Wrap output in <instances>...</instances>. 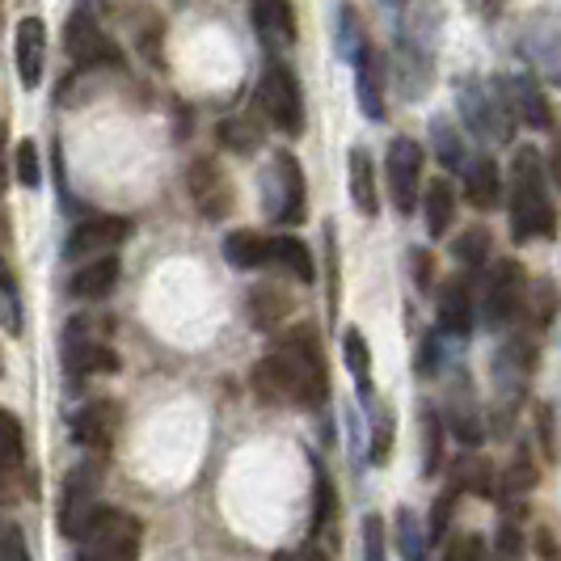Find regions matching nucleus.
I'll use <instances>...</instances> for the list:
<instances>
[{
    "instance_id": "nucleus-1",
    "label": "nucleus",
    "mask_w": 561,
    "mask_h": 561,
    "mask_svg": "<svg viewBox=\"0 0 561 561\" xmlns=\"http://www.w3.org/2000/svg\"><path fill=\"white\" fill-rule=\"evenodd\" d=\"M250 385L257 401H266V405H300V410L325 405L330 380H325V359H321V342L312 334V325L287 330L275 342V351L266 359H257Z\"/></svg>"
},
{
    "instance_id": "nucleus-2",
    "label": "nucleus",
    "mask_w": 561,
    "mask_h": 561,
    "mask_svg": "<svg viewBox=\"0 0 561 561\" xmlns=\"http://www.w3.org/2000/svg\"><path fill=\"white\" fill-rule=\"evenodd\" d=\"M549 173L533 148H519L511 161V186H506V211H511V237L519 245L549 241L558 232V207L549 195Z\"/></svg>"
},
{
    "instance_id": "nucleus-3",
    "label": "nucleus",
    "mask_w": 561,
    "mask_h": 561,
    "mask_svg": "<svg viewBox=\"0 0 561 561\" xmlns=\"http://www.w3.org/2000/svg\"><path fill=\"white\" fill-rule=\"evenodd\" d=\"M257 111L262 118L283 131V136H300L305 131V102H300V81L291 77V68L283 59H271L262 68L257 81Z\"/></svg>"
},
{
    "instance_id": "nucleus-4",
    "label": "nucleus",
    "mask_w": 561,
    "mask_h": 561,
    "mask_svg": "<svg viewBox=\"0 0 561 561\" xmlns=\"http://www.w3.org/2000/svg\"><path fill=\"white\" fill-rule=\"evenodd\" d=\"M140 519L136 515H123V511H111L102 506L84 533L81 549L98 561H136L140 558Z\"/></svg>"
},
{
    "instance_id": "nucleus-5",
    "label": "nucleus",
    "mask_w": 561,
    "mask_h": 561,
    "mask_svg": "<svg viewBox=\"0 0 561 561\" xmlns=\"http://www.w3.org/2000/svg\"><path fill=\"white\" fill-rule=\"evenodd\" d=\"M528 287L533 283L524 279V266L515 257H503L494 262L490 279H485V321L490 325H511L515 317H524V300H528Z\"/></svg>"
},
{
    "instance_id": "nucleus-6",
    "label": "nucleus",
    "mask_w": 561,
    "mask_h": 561,
    "mask_svg": "<svg viewBox=\"0 0 561 561\" xmlns=\"http://www.w3.org/2000/svg\"><path fill=\"white\" fill-rule=\"evenodd\" d=\"M422 148L410 136H397L389 144V161H385V178H389V195L401 216H410L422 203Z\"/></svg>"
},
{
    "instance_id": "nucleus-7",
    "label": "nucleus",
    "mask_w": 561,
    "mask_h": 561,
    "mask_svg": "<svg viewBox=\"0 0 561 561\" xmlns=\"http://www.w3.org/2000/svg\"><path fill=\"white\" fill-rule=\"evenodd\" d=\"M186 186H191V198L195 207L207 216V220H228L232 216V182H228L225 165L216 157H195L191 169H186Z\"/></svg>"
},
{
    "instance_id": "nucleus-8",
    "label": "nucleus",
    "mask_w": 561,
    "mask_h": 561,
    "mask_svg": "<svg viewBox=\"0 0 561 561\" xmlns=\"http://www.w3.org/2000/svg\"><path fill=\"white\" fill-rule=\"evenodd\" d=\"M127 232H131V225H127L123 216H89V220H81V225L72 228V237H68V257H72V262L106 257V253H114L127 241Z\"/></svg>"
},
{
    "instance_id": "nucleus-9",
    "label": "nucleus",
    "mask_w": 561,
    "mask_h": 561,
    "mask_svg": "<svg viewBox=\"0 0 561 561\" xmlns=\"http://www.w3.org/2000/svg\"><path fill=\"white\" fill-rule=\"evenodd\" d=\"M68 56L77 59V68H98V64H118V51L111 47V38L102 34L98 18L89 4H77L68 18Z\"/></svg>"
},
{
    "instance_id": "nucleus-10",
    "label": "nucleus",
    "mask_w": 561,
    "mask_h": 561,
    "mask_svg": "<svg viewBox=\"0 0 561 561\" xmlns=\"http://www.w3.org/2000/svg\"><path fill=\"white\" fill-rule=\"evenodd\" d=\"M98 511L102 506L93 499V473L89 469H72L68 481H64V499H59V533L68 536V540H84Z\"/></svg>"
},
{
    "instance_id": "nucleus-11",
    "label": "nucleus",
    "mask_w": 561,
    "mask_h": 561,
    "mask_svg": "<svg viewBox=\"0 0 561 561\" xmlns=\"http://www.w3.org/2000/svg\"><path fill=\"white\" fill-rule=\"evenodd\" d=\"M114 431H118V410H114V401H89V405L77 410V419H72V439H77L89 456H106L114 444Z\"/></svg>"
},
{
    "instance_id": "nucleus-12",
    "label": "nucleus",
    "mask_w": 561,
    "mask_h": 561,
    "mask_svg": "<svg viewBox=\"0 0 561 561\" xmlns=\"http://www.w3.org/2000/svg\"><path fill=\"white\" fill-rule=\"evenodd\" d=\"M253 30L271 51H287L296 43V13L287 0H253Z\"/></svg>"
},
{
    "instance_id": "nucleus-13",
    "label": "nucleus",
    "mask_w": 561,
    "mask_h": 561,
    "mask_svg": "<svg viewBox=\"0 0 561 561\" xmlns=\"http://www.w3.org/2000/svg\"><path fill=\"white\" fill-rule=\"evenodd\" d=\"M439 325L456 337L473 334V279L469 275H451L439 291Z\"/></svg>"
},
{
    "instance_id": "nucleus-14",
    "label": "nucleus",
    "mask_w": 561,
    "mask_h": 561,
    "mask_svg": "<svg viewBox=\"0 0 561 561\" xmlns=\"http://www.w3.org/2000/svg\"><path fill=\"white\" fill-rule=\"evenodd\" d=\"M43 59H47V26L43 18H22L18 26V77L26 89L43 81Z\"/></svg>"
},
{
    "instance_id": "nucleus-15",
    "label": "nucleus",
    "mask_w": 561,
    "mask_h": 561,
    "mask_svg": "<svg viewBox=\"0 0 561 561\" xmlns=\"http://www.w3.org/2000/svg\"><path fill=\"white\" fill-rule=\"evenodd\" d=\"M511 102H515V114L524 127L533 131H553V106L545 98V89L536 84V77H515L511 81Z\"/></svg>"
},
{
    "instance_id": "nucleus-16",
    "label": "nucleus",
    "mask_w": 561,
    "mask_h": 561,
    "mask_svg": "<svg viewBox=\"0 0 561 561\" xmlns=\"http://www.w3.org/2000/svg\"><path fill=\"white\" fill-rule=\"evenodd\" d=\"M275 169L283 182V203H279V225H300L305 207H309V191H305V169L296 165L291 152H275Z\"/></svg>"
},
{
    "instance_id": "nucleus-17",
    "label": "nucleus",
    "mask_w": 561,
    "mask_h": 561,
    "mask_svg": "<svg viewBox=\"0 0 561 561\" xmlns=\"http://www.w3.org/2000/svg\"><path fill=\"white\" fill-rule=\"evenodd\" d=\"M271 250H275V237H262L253 228H237L225 237V257L237 271H262L271 266Z\"/></svg>"
},
{
    "instance_id": "nucleus-18",
    "label": "nucleus",
    "mask_w": 561,
    "mask_h": 561,
    "mask_svg": "<svg viewBox=\"0 0 561 561\" xmlns=\"http://www.w3.org/2000/svg\"><path fill=\"white\" fill-rule=\"evenodd\" d=\"M422 220H426V232L435 241L448 237V228L456 225V186H451L448 178H435L422 191Z\"/></svg>"
},
{
    "instance_id": "nucleus-19",
    "label": "nucleus",
    "mask_w": 561,
    "mask_h": 561,
    "mask_svg": "<svg viewBox=\"0 0 561 561\" xmlns=\"http://www.w3.org/2000/svg\"><path fill=\"white\" fill-rule=\"evenodd\" d=\"M114 283H118V257L106 253V257L81 262L68 287H72V296H81V300H106L114 291Z\"/></svg>"
},
{
    "instance_id": "nucleus-20",
    "label": "nucleus",
    "mask_w": 561,
    "mask_h": 561,
    "mask_svg": "<svg viewBox=\"0 0 561 561\" xmlns=\"http://www.w3.org/2000/svg\"><path fill=\"white\" fill-rule=\"evenodd\" d=\"M465 191H469V203L478 211H494L503 203V178H499V165L490 157H478L473 165L465 169Z\"/></svg>"
},
{
    "instance_id": "nucleus-21",
    "label": "nucleus",
    "mask_w": 561,
    "mask_h": 561,
    "mask_svg": "<svg viewBox=\"0 0 561 561\" xmlns=\"http://www.w3.org/2000/svg\"><path fill=\"white\" fill-rule=\"evenodd\" d=\"M271 266H275V271H283V275H291V279H300V283L317 279V266H312L309 245H305V241H296V237H275Z\"/></svg>"
},
{
    "instance_id": "nucleus-22",
    "label": "nucleus",
    "mask_w": 561,
    "mask_h": 561,
    "mask_svg": "<svg viewBox=\"0 0 561 561\" xmlns=\"http://www.w3.org/2000/svg\"><path fill=\"white\" fill-rule=\"evenodd\" d=\"M287 312H291V296H287L283 287H271V283H262V287H253V291H250V321L257 325V330H271V325H279Z\"/></svg>"
},
{
    "instance_id": "nucleus-23",
    "label": "nucleus",
    "mask_w": 561,
    "mask_h": 561,
    "mask_svg": "<svg viewBox=\"0 0 561 561\" xmlns=\"http://www.w3.org/2000/svg\"><path fill=\"white\" fill-rule=\"evenodd\" d=\"M558 309H561L558 287H553L549 279H536L533 287H528V300H524V325L540 334V330H549V325H553Z\"/></svg>"
},
{
    "instance_id": "nucleus-24",
    "label": "nucleus",
    "mask_w": 561,
    "mask_h": 561,
    "mask_svg": "<svg viewBox=\"0 0 561 561\" xmlns=\"http://www.w3.org/2000/svg\"><path fill=\"white\" fill-rule=\"evenodd\" d=\"M351 198L364 216H376L380 211V195H376V169H371V157L364 148L351 152Z\"/></svg>"
},
{
    "instance_id": "nucleus-25",
    "label": "nucleus",
    "mask_w": 561,
    "mask_h": 561,
    "mask_svg": "<svg viewBox=\"0 0 561 561\" xmlns=\"http://www.w3.org/2000/svg\"><path fill=\"white\" fill-rule=\"evenodd\" d=\"M216 136H220V144H225V148H232V152H245V157H250V152H257V148H262V123H253V118H225Z\"/></svg>"
},
{
    "instance_id": "nucleus-26",
    "label": "nucleus",
    "mask_w": 561,
    "mask_h": 561,
    "mask_svg": "<svg viewBox=\"0 0 561 561\" xmlns=\"http://www.w3.org/2000/svg\"><path fill=\"white\" fill-rule=\"evenodd\" d=\"M342 351H346V367L355 376V385L364 389V397L371 393V351H367V337L359 330H346L342 337Z\"/></svg>"
},
{
    "instance_id": "nucleus-27",
    "label": "nucleus",
    "mask_w": 561,
    "mask_h": 561,
    "mask_svg": "<svg viewBox=\"0 0 561 561\" xmlns=\"http://www.w3.org/2000/svg\"><path fill=\"white\" fill-rule=\"evenodd\" d=\"M312 481H317V511H312V533L321 536L334 519V481L325 473L321 460H312Z\"/></svg>"
},
{
    "instance_id": "nucleus-28",
    "label": "nucleus",
    "mask_w": 561,
    "mask_h": 561,
    "mask_svg": "<svg viewBox=\"0 0 561 561\" xmlns=\"http://www.w3.org/2000/svg\"><path fill=\"white\" fill-rule=\"evenodd\" d=\"M451 257H456V262H465L469 271L481 266V262L490 257V232H485L481 225H473L465 237H456V241H451Z\"/></svg>"
},
{
    "instance_id": "nucleus-29",
    "label": "nucleus",
    "mask_w": 561,
    "mask_h": 561,
    "mask_svg": "<svg viewBox=\"0 0 561 561\" xmlns=\"http://www.w3.org/2000/svg\"><path fill=\"white\" fill-rule=\"evenodd\" d=\"M359 102H364V111H371L376 118L385 114V106H380V81H376V56H371V47L359 51Z\"/></svg>"
},
{
    "instance_id": "nucleus-30",
    "label": "nucleus",
    "mask_w": 561,
    "mask_h": 561,
    "mask_svg": "<svg viewBox=\"0 0 561 561\" xmlns=\"http://www.w3.org/2000/svg\"><path fill=\"white\" fill-rule=\"evenodd\" d=\"M536 485V465L528 451H519L515 460H511V469L503 473V490L506 494H528Z\"/></svg>"
},
{
    "instance_id": "nucleus-31",
    "label": "nucleus",
    "mask_w": 561,
    "mask_h": 561,
    "mask_svg": "<svg viewBox=\"0 0 561 561\" xmlns=\"http://www.w3.org/2000/svg\"><path fill=\"white\" fill-rule=\"evenodd\" d=\"M0 300H4V325H9V334H22V305H18V283H13V271H4Z\"/></svg>"
},
{
    "instance_id": "nucleus-32",
    "label": "nucleus",
    "mask_w": 561,
    "mask_h": 561,
    "mask_svg": "<svg viewBox=\"0 0 561 561\" xmlns=\"http://www.w3.org/2000/svg\"><path fill=\"white\" fill-rule=\"evenodd\" d=\"M364 561H385V519L380 515L364 519Z\"/></svg>"
},
{
    "instance_id": "nucleus-33",
    "label": "nucleus",
    "mask_w": 561,
    "mask_h": 561,
    "mask_svg": "<svg viewBox=\"0 0 561 561\" xmlns=\"http://www.w3.org/2000/svg\"><path fill=\"white\" fill-rule=\"evenodd\" d=\"M451 405H456V410H451V422H456L451 431H456L460 439H478V414H473V405L465 410V389H456Z\"/></svg>"
},
{
    "instance_id": "nucleus-34",
    "label": "nucleus",
    "mask_w": 561,
    "mask_h": 561,
    "mask_svg": "<svg viewBox=\"0 0 561 561\" xmlns=\"http://www.w3.org/2000/svg\"><path fill=\"white\" fill-rule=\"evenodd\" d=\"M456 494H460V485H451L448 494L435 503V511H431V540H444V536H448L451 511H456Z\"/></svg>"
},
{
    "instance_id": "nucleus-35",
    "label": "nucleus",
    "mask_w": 561,
    "mask_h": 561,
    "mask_svg": "<svg viewBox=\"0 0 561 561\" xmlns=\"http://www.w3.org/2000/svg\"><path fill=\"white\" fill-rule=\"evenodd\" d=\"M38 178H43V173H38V152H34V144L30 140H22L18 144V182L34 191V186H38Z\"/></svg>"
},
{
    "instance_id": "nucleus-36",
    "label": "nucleus",
    "mask_w": 561,
    "mask_h": 561,
    "mask_svg": "<svg viewBox=\"0 0 561 561\" xmlns=\"http://www.w3.org/2000/svg\"><path fill=\"white\" fill-rule=\"evenodd\" d=\"M0 558H4V561H30V545H26V536H22V528H18V524H9V528H4Z\"/></svg>"
},
{
    "instance_id": "nucleus-37",
    "label": "nucleus",
    "mask_w": 561,
    "mask_h": 561,
    "mask_svg": "<svg viewBox=\"0 0 561 561\" xmlns=\"http://www.w3.org/2000/svg\"><path fill=\"white\" fill-rule=\"evenodd\" d=\"M439 469V419L426 414V473Z\"/></svg>"
},
{
    "instance_id": "nucleus-38",
    "label": "nucleus",
    "mask_w": 561,
    "mask_h": 561,
    "mask_svg": "<svg viewBox=\"0 0 561 561\" xmlns=\"http://www.w3.org/2000/svg\"><path fill=\"white\" fill-rule=\"evenodd\" d=\"M536 419H540V435H545V456L553 460V456H558V444H553V414H549V405H540Z\"/></svg>"
},
{
    "instance_id": "nucleus-39",
    "label": "nucleus",
    "mask_w": 561,
    "mask_h": 561,
    "mask_svg": "<svg viewBox=\"0 0 561 561\" xmlns=\"http://www.w3.org/2000/svg\"><path fill=\"white\" fill-rule=\"evenodd\" d=\"M549 178L561 191V127H553V148H549Z\"/></svg>"
},
{
    "instance_id": "nucleus-40",
    "label": "nucleus",
    "mask_w": 561,
    "mask_h": 561,
    "mask_svg": "<svg viewBox=\"0 0 561 561\" xmlns=\"http://www.w3.org/2000/svg\"><path fill=\"white\" fill-rule=\"evenodd\" d=\"M460 561H490L485 545H481V536H469V540L460 545Z\"/></svg>"
},
{
    "instance_id": "nucleus-41",
    "label": "nucleus",
    "mask_w": 561,
    "mask_h": 561,
    "mask_svg": "<svg viewBox=\"0 0 561 561\" xmlns=\"http://www.w3.org/2000/svg\"><path fill=\"white\" fill-rule=\"evenodd\" d=\"M414 275H419V287H431V253L414 250Z\"/></svg>"
},
{
    "instance_id": "nucleus-42",
    "label": "nucleus",
    "mask_w": 561,
    "mask_h": 561,
    "mask_svg": "<svg viewBox=\"0 0 561 561\" xmlns=\"http://www.w3.org/2000/svg\"><path fill=\"white\" fill-rule=\"evenodd\" d=\"M389 426H393V422H389V414H385L380 426H376V460H385V448H389Z\"/></svg>"
},
{
    "instance_id": "nucleus-43",
    "label": "nucleus",
    "mask_w": 561,
    "mask_h": 561,
    "mask_svg": "<svg viewBox=\"0 0 561 561\" xmlns=\"http://www.w3.org/2000/svg\"><path fill=\"white\" fill-rule=\"evenodd\" d=\"M77 561H98V558H89V553H84V549H81V558H77Z\"/></svg>"
},
{
    "instance_id": "nucleus-44",
    "label": "nucleus",
    "mask_w": 561,
    "mask_h": 561,
    "mask_svg": "<svg viewBox=\"0 0 561 561\" xmlns=\"http://www.w3.org/2000/svg\"><path fill=\"white\" fill-rule=\"evenodd\" d=\"M393 4H397V0H393Z\"/></svg>"
}]
</instances>
